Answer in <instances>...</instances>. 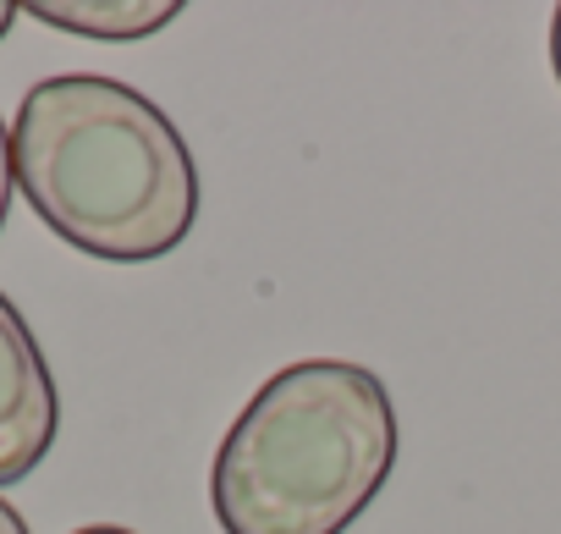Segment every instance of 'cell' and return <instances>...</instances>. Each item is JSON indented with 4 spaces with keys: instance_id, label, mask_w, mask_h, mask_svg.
Segmentation results:
<instances>
[{
    "instance_id": "1",
    "label": "cell",
    "mask_w": 561,
    "mask_h": 534,
    "mask_svg": "<svg viewBox=\"0 0 561 534\" xmlns=\"http://www.w3.org/2000/svg\"><path fill=\"white\" fill-rule=\"evenodd\" d=\"M12 171L67 248L111 264L165 259L198 220V166L176 122L116 78L34 83L12 122Z\"/></svg>"
},
{
    "instance_id": "2",
    "label": "cell",
    "mask_w": 561,
    "mask_h": 534,
    "mask_svg": "<svg viewBox=\"0 0 561 534\" xmlns=\"http://www.w3.org/2000/svg\"><path fill=\"white\" fill-rule=\"evenodd\" d=\"M397 468L386 380L347 359L275 370L231 419L209 463L226 534H342Z\"/></svg>"
},
{
    "instance_id": "3",
    "label": "cell",
    "mask_w": 561,
    "mask_h": 534,
    "mask_svg": "<svg viewBox=\"0 0 561 534\" xmlns=\"http://www.w3.org/2000/svg\"><path fill=\"white\" fill-rule=\"evenodd\" d=\"M61 430V397L50 364L18 315V304L0 293V485L28 479Z\"/></svg>"
},
{
    "instance_id": "4",
    "label": "cell",
    "mask_w": 561,
    "mask_h": 534,
    "mask_svg": "<svg viewBox=\"0 0 561 534\" xmlns=\"http://www.w3.org/2000/svg\"><path fill=\"white\" fill-rule=\"evenodd\" d=\"M28 18L83 39H149L182 18V0H34Z\"/></svg>"
},
{
    "instance_id": "5",
    "label": "cell",
    "mask_w": 561,
    "mask_h": 534,
    "mask_svg": "<svg viewBox=\"0 0 561 534\" xmlns=\"http://www.w3.org/2000/svg\"><path fill=\"white\" fill-rule=\"evenodd\" d=\"M12 188H18V171H12V133L0 122V226H7V209H12Z\"/></svg>"
},
{
    "instance_id": "6",
    "label": "cell",
    "mask_w": 561,
    "mask_h": 534,
    "mask_svg": "<svg viewBox=\"0 0 561 534\" xmlns=\"http://www.w3.org/2000/svg\"><path fill=\"white\" fill-rule=\"evenodd\" d=\"M0 534H28V523H23V512L12 501H0Z\"/></svg>"
},
{
    "instance_id": "7",
    "label": "cell",
    "mask_w": 561,
    "mask_h": 534,
    "mask_svg": "<svg viewBox=\"0 0 561 534\" xmlns=\"http://www.w3.org/2000/svg\"><path fill=\"white\" fill-rule=\"evenodd\" d=\"M550 67H556V83H561V7L550 18Z\"/></svg>"
},
{
    "instance_id": "8",
    "label": "cell",
    "mask_w": 561,
    "mask_h": 534,
    "mask_svg": "<svg viewBox=\"0 0 561 534\" xmlns=\"http://www.w3.org/2000/svg\"><path fill=\"white\" fill-rule=\"evenodd\" d=\"M12 23H18V7H12V0H0V39L12 34Z\"/></svg>"
},
{
    "instance_id": "9",
    "label": "cell",
    "mask_w": 561,
    "mask_h": 534,
    "mask_svg": "<svg viewBox=\"0 0 561 534\" xmlns=\"http://www.w3.org/2000/svg\"><path fill=\"white\" fill-rule=\"evenodd\" d=\"M78 534H133V529H122V523H89V529H78Z\"/></svg>"
}]
</instances>
